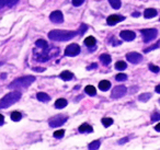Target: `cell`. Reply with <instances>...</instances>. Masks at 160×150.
<instances>
[{
  "label": "cell",
  "mask_w": 160,
  "mask_h": 150,
  "mask_svg": "<svg viewBox=\"0 0 160 150\" xmlns=\"http://www.w3.org/2000/svg\"><path fill=\"white\" fill-rule=\"evenodd\" d=\"M36 98H38V101H42V102L49 101V95L46 94V93H44V92H38V95H36Z\"/></svg>",
  "instance_id": "obj_14"
},
{
  "label": "cell",
  "mask_w": 160,
  "mask_h": 150,
  "mask_svg": "<svg viewBox=\"0 0 160 150\" xmlns=\"http://www.w3.org/2000/svg\"><path fill=\"white\" fill-rule=\"evenodd\" d=\"M127 79V76L125 75V73H118V76H116V80L118 81H124V80Z\"/></svg>",
  "instance_id": "obj_30"
},
{
  "label": "cell",
  "mask_w": 160,
  "mask_h": 150,
  "mask_svg": "<svg viewBox=\"0 0 160 150\" xmlns=\"http://www.w3.org/2000/svg\"><path fill=\"white\" fill-rule=\"evenodd\" d=\"M3 6H5V3H3V0H0V9H1Z\"/></svg>",
  "instance_id": "obj_39"
},
{
  "label": "cell",
  "mask_w": 160,
  "mask_h": 150,
  "mask_svg": "<svg viewBox=\"0 0 160 150\" xmlns=\"http://www.w3.org/2000/svg\"><path fill=\"white\" fill-rule=\"evenodd\" d=\"M155 129L157 130V132H160V123H159V124H157V125H156Z\"/></svg>",
  "instance_id": "obj_37"
},
{
  "label": "cell",
  "mask_w": 160,
  "mask_h": 150,
  "mask_svg": "<svg viewBox=\"0 0 160 150\" xmlns=\"http://www.w3.org/2000/svg\"><path fill=\"white\" fill-rule=\"evenodd\" d=\"M160 119V113H153L152 115H151V121L152 122H156V121H159Z\"/></svg>",
  "instance_id": "obj_32"
},
{
  "label": "cell",
  "mask_w": 160,
  "mask_h": 150,
  "mask_svg": "<svg viewBox=\"0 0 160 150\" xmlns=\"http://www.w3.org/2000/svg\"><path fill=\"white\" fill-rule=\"evenodd\" d=\"M2 124H3V116L0 114V125H2Z\"/></svg>",
  "instance_id": "obj_38"
},
{
  "label": "cell",
  "mask_w": 160,
  "mask_h": 150,
  "mask_svg": "<svg viewBox=\"0 0 160 150\" xmlns=\"http://www.w3.org/2000/svg\"><path fill=\"white\" fill-rule=\"evenodd\" d=\"M110 87H111V83H110L108 80H102V81L99 83V88L101 89L102 91H107L110 89Z\"/></svg>",
  "instance_id": "obj_13"
},
{
  "label": "cell",
  "mask_w": 160,
  "mask_h": 150,
  "mask_svg": "<svg viewBox=\"0 0 160 150\" xmlns=\"http://www.w3.org/2000/svg\"><path fill=\"white\" fill-rule=\"evenodd\" d=\"M149 69H150V71H152V72H155V73L159 72V70H160L159 67L156 66V65H152V64L149 65Z\"/></svg>",
  "instance_id": "obj_31"
},
{
  "label": "cell",
  "mask_w": 160,
  "mask_h": 150,
  "mask_svg": "<svg viewBox=\"0 0 160 150\" xmlns=\"http://www.w3.org/2000/svg\"><path fill=\"white\" fill-rule=\"evenodd\" d=\"M127 140H128L127 138H124V139H122V140L118 141V142H120V143H123V142H125V141H127Z\"/></svg>",
  "instance_id": "obj_40"
},
{
  "label": "cell",
  "mask_w": 160,
  "mask_h": 150,
  "mask_svg": "<svg viewBox=\"0 0 160 150\" xmlns=\"http://www.w3.org/2000/svg\"><path fill=\"white\" fill-rule=\"evenodd\" d=\"M35 81V77L33 76H25V77H21L16 79L14 81L11 82V84L9 86L10 89H21V88H28L29 86H31L33 82Z\"/></svg>",
  "instance_id": "obj_3"
},
{
  "label": "cell",
  "mask_w": 160,
  "mask_h": 150,
  "mask_svg": "<svg viewBox=\"0 0 160 150\" xmlns=\"http://www.w3.org/2000/svg\"><path fill=\"white\" fill-rule=\"evenodd\" d=\"M127 65L125 62H118L115 64V68L118 69V70H124V69H126Z\"/></svg>",
  "instance_id": "obj_23"
},
{
  "label": "cell",
  "mask_w": 160,
  "mask_h": 150,
  "mask_svg": "<svg viewBox=\"0 0 160 150\" xmlns=\"http://www.w3.org/2000/svg\"><path fill=\"white\" fill-rule=\"evenodd\" d=\"M100 60L103 62L104 65H109L110 62H111L112 58L110 55H108V54H102V55L100 56Z\"/></svg>",
  "instance_id": "obj_16"
},
{
  "label": "cell",
  "mask_w": 160,
  "mask_h": 150,
  "mask_svg": "<svg viewBox=\"0 0 160 150\" xmlns=\"http://www.w3.org/2000/svg\"><path fill=\"white\" fill-rule=\"evenodd\" d=\"M60 78H62V80H65V81H68V80L72 79V73L70 72V71H62V73H60Z\"/></svg>",
  "instance_id": "obj_15"
},
{
  "label": "cell",
  "mask_w": 160,
  "mask_h": 150,
  "mask_svg": "<svg viewBox=\"0 0 160 150\" xmlns=\"http://www.w3.org/2000/svg\"><path fill=\"white\" fill-rule=\"evenodd\" d=\"M157 16V10L152 9V8H149V9H146L144 12V17L147 19H150V18H155Z\"/></svg>",
  "instance_id": "obj_12"
},
{
  "label": "cell",
  "mask_w": 160,
  "mask_h": 150,
  "mask_svg": "<svg viewBox=\"0 0 160 150\" xmlns=\"http://www.w3.org/2000/svg\"><path fill=\"white\" fill-rule=\"evenodd\" d=\"M155 90H156V92H157V93H160V84H158V86L156 87Z\"/></svg>",
  "instance_id": "obj_36"
},
{
  "label": "cell",
  "mask_w": 160,
  "mask_h": 150,
  "mask_svg": "<svg viewBox=\"0 0 160 150\" xmlns=\"http://www.w3.org/2000/svg\"><path fill=\"white\" fill-rule=\"evenodd\" d=\"M76 32L72 31H64V30H54V31H51L48 33V38L53 41H62V42H65V41H69L71 38H73L76 36Z\"/></svg>",
  "instance_id": "obj_1"
},
{
  "label": "cell",
  "mask_w": 160,
  "mask_h": 150,
  "mask_svg": "<svg viewBox=\"0 0 160 150\" xmlns=\"http://www.w3.org/2000/svg\"><path fill=\"white\" fill-rule=\"evenodd\" d=\"M11 118H12V121H14V122H19L21 118H22V115H21V113H19V112H13L11 114Z\"/></svg>",
  "instance_id": "obj_25"
},
{
  "label": "cell",
  "mask_w": 160,
  "mask_h": 150,
  "mask_svg": "<svg viewBox=\"0 0 160 150\" xmlns=\"http://www.w3.org/2000/svg\"><path fill=\"white\" fill-rule=\"evenodd\" d=\"M159 46V44H156V45H153V46H151V47H149V48H147V49H145V52L146 53H148V52H150V51H152V49H156L157 47Z\"/></svg>",
  "instance_id": "obj_34"
},
{
  "label": "cell",
  "mask_w": 160,
  "mask_h": 150,
  "mask_svg": "<svg viewBox=\"0 0 160 150\" xmlns=\"http://www.w3.org/2000/svg\"><path fill=\"white\" fill-rule=\"evenodd\" d=\"M49 19H51V21L54 23H62V21H64V17H62V13L60 11L52 12L51 16H49Z\"/></svg>",
  "instance_id": "obj_9"
},
{
  "label": "cell",
  "mask_w": 160,
  "mask_h": 150,
  "mask_svg": "<svg viewBox=\"0 0 160 150\" xmlns=\"http://www.w3.org/2000/svg\"><path fill=\"white\" fill-rule=\"evenodd\" d=\"M142 38H144V42L148 43L157 38L158 32L156 29H146V30H142Z\"/></svg>",
  "instance_id": "obj_4"
},
{
  "label": "cell",
  "mask_w": 160,
  "mask_h": 150,
  "mask_svg": "<svg viewBox=\"0 0 160 150\" xmlns=\"http://www.w3.org/2000/svg\"><path fill=\"white\" fill-rule=\"evenodd\" d=\"M85 44L90 47L93 46V45H96V38H94L93 36H89V38H87L85 40Z\"/></svg>",
  "instance_id": "obj_19"
},
{
  "label": "cell",
  "mask_w": 160,
  "mask_h": 150,
  "mask_svg": "<svg viewBox=\"0 0 160 150\" xmlns=\"http://www.w3.org/2000/svg\"><path fill=\"white\" fill-rule=\"evenodd\" d=\"M126 58L129 62H132V64H138V62H140L142 59V55L138 54V53H135V52H133V53H128L126 55Z\"/></svg>",
  "instance_id": "obj_8"
},
{
  "label": "cell",
  "mask_w": 160,
  "mask_h": 150,
  "mask_svg": "<svg viewBox=\"0 0 160 150\" xmlns=\"http://www.w3.org/2000/svg\"><path fill=\"white\" fill-rule=\"evenodd\" d=\"M79 132H92V127L90 125H88V124H82V125L79 127Z\"/></svg>",
  "instance_id": "obj_17"
},
{
  "label": "cell",
  "mask_w": 160,
  "mask_h": 150,
  "mask_svg": "<svg viewBox=\"0 0 160 150\" xmlns=\"http://www.w3.org/2000/svg\"><path fill=\"white\" fill-rule=\"evenodd\" d=\"M159 103H160V100H159Z\"/></svg>",
  "instance_id": "obj_41"
},
{
  "label": "cell",
  "mask_w": 160,
  "mask_h": 150,
  "mask_svg": "<svg viewBox=\"0 0 160 150\" xmlns=\"http://www.w3.org/2000/svg\"><path fill=\"white\" fill-rule=\"evenodd\" d=\"M67 105V101L65 99H58L57 101L55 102V106L57 108H62Z\"/></svg>",
  "instance_id": "obj_18"
},
{
  "label": "cell",
  "mask_w": 160,
  "mask_h": 150,
  "mask_svg": "<svg viewBox=\"0 0 160 150\" xmlns=\"http://www.w3.org/2000/svg\"><path fill=\"white\" fill-rule=\"evenodd\" d=\"M83 2H85V0H72V5L76 6V7H79V6H81Z\"/></svg>",
  "instance_id": "obj_33"
},
{
  "label": "cell",
  "mask_w": 160,
  "mask_h": 150,
  "mask_svg": "<svg viewBox=\"0 0 160 150\" xmlns=\"http://www.w3.org/2000/svg\"><path fill=\"white\" fill-rule=\"evenodd\" d=\"M85 31H87V25L82 24L81 25V30H80V34H83L85 33Z\"/></svg>",
  "instance_id": "obj_35"
},
{
  "label": "cell",
  "mask_w": 160,
  "mask_h": 150,
  "mask_svg": "<svg viewBox=\"0 0 160 150\" xmlns=\"http://www.w3.org/2000/svg\"><path fill=\"white\" fill-rule=\"evenodd\" d=\"M122 20H124V18L121 16H116V14H113V16H110L109 18L107 19V22L109 25H114L116 23L121 22Z\"/></svg>",
  "instance_id": "obj_11"
},
{
  "label": "cell",
  "mask_w": 160,
  "mask_h": 150,
  "mask_svg": "<svg viewBox=\"0 0 160 150\" xmlns=\"http://www.w3.org/2000/svg\"><path fill=\"white\" fill-rule=\"evenodd\" d=\"M66 116L64 115H57V116L53 117V118L49 121V126L51 127H58V126H62V124L66 122Z\"/></svg>",
  "instance_id": "obj_7"
},
{
  "label": "cell",
  "mask_w": 160,
  "mask_h": 150,
  "mask_svg": "<svg viewBox=\"0 0 160 150\" xmlns=\"http://www.w3.org/2000/svg\"><path fill=\"white\" fill-rule=\"evenodd\" d=\"M18 1L19 0H3V3H5V6H8V7H12V6L16 5Z\"/></svg>",
  "instance_id": "obj_27"
},
{
  "label": "cell",
  "mask_w": 160,
  "mask_h": 150,
  "mask_svg": "<svg viewBox=\"0 0 160 150\" xmlns=\"http://www.w3.org/2000/svg\"><path fill=\"white\" fill-rule=\"evenodd\" d=\"M121 38H123V40H125V41H133L134 38H135V33H134L133 31H128V30H126V31H122L121 32Z\"/></svg>",
  "instance_id": "obj_10"
},
{
  "label": "cell",
  "mask_w": 160,
  "mask_h": 150,
  "mask_svg": "<svg viewBox=\"0 0 160 150\" xmlns=\"http://www.w3.org/2000/svg\"><path fill=\"white\" fill-rule=\"evenodd\" d=\"M109 1H110V3H111L113 9L118 10L121 8V0H109Z\"/></svg>",
  "instance_id": "obj_21"
},
{
  "label": "cell",
  "mask_w": 160,
  "mask_h": 150,
  "mask_svg": "<svg viewBox=\"0 0 160 150\" xmlns=\"http://www.w3.org/2000/svg\"><path fill=\"white\" fill-rule=\"evenodd\" d=\"M85 91L87 92V94H89V95H96V93H97V90L93 86H87Z\"/></svg>",
  "instance_id": "obj_20"
},
{
  "label": "cell",
  "mask_w": 160,
  "mask_h": 150,
  "mask_svg": "<svg viewBox=\"0 0 160 150\" xmlns=\"http://www.w3.org/2000/svg\"><path fill=\"white\" fill-rule=\"evenodd\" d=\"M80 53V47L78 44H70L69 46L66 47L65 49V55L72 57V56H77Z\"/></svg>",
  "instance_id": "obj_5"
},
{
  "label": "cell",
  "mask_w": 160,
  "mask_h": 150,
  "mask_svg": "<svg viewBox=\"0 0 160 150\" xmlns=\"http://www.w3.org/2000/svg\"><path fill=\"white\" fill-rule=\"evenodd\" d=\"M64 134H65V130H62V129L56 130V132H54V137H55V138H62V137L64 136Z\"/></svg>",
  "instance_id": "obj_29"
},
{
  "label": "cell",
  "mask_w": 160,
  "mask_h": 150,
  "mask_svg": "<svg viewBox=\"0 0 160 150\" xmlns=\"http://www.w3.org/2000/svg\"><path fill=\"white\" fill-rule=\"evenodd\" d=\"M102 124L105 127H109V126H111L112 124H113V119L110 118V117H105V118L102 119Z\"/></svg>",
  "instance_id": "obj_26"
},
{
  "label": "cell",
  "mask_w": 160,
  "mask_h": 150,
  "mask_svg": "<svg viewBox=\"0 0 160 150\" xmlns=\"http://www.w3.org/2000/svg\"><path fill=\"white\" fill-rule=\"evenodd\" d=\"M151 98V94L150 93H142V94H140L139 95V101H142V102H147L149 99Z\"/></svg>",
  "instance_id": "obj_24"
},
{
  "label": "cell",
  "mask_w": 160,
  "mask_h": 150,
  "mask_svg": "<svg viewBox=\"0 0 160 150\" xmlns=\"http://www.w3.org/2000/svg\"><path fill=\"white\" fill-rule=\"evenodd\" d=\"M125 94H126V88L124 86H118L113 89V91L111 93V97L113 99H120V98L124 97Z\"/></svg>",
  "instance_id": "obj_6"
},
{
  "label": "cell",
  "mask_w": 160,
  "mask_h": 150,
  "mask_svg": "<svg viewBox=\"0 0 160 150\" xmlns=\"http://www.w3.org/2000/svg\"><path fill=\"white\" fill-rule=\"evenodd\" d=\"M99 147H100V141L99 140L92 141V142L89 145V149H98Z\"/></svg>",
  "instance_id": "obj_28"
},
{
  "label": "cell",
  "mask_w": 160,
  "mask_h": 150,
  "mask_svg": "<svg viewBox=\"0 0 160 150\" xmlns=\"http://www.w3.org/2000/svg\"><path fill=\"white\" fill-rule=\"evenodd\" d=\"M21 98V93L18 90L12 91V92L8 93L7 95L0 100V108H7L9 106H11L12 104H14L16 102H18Z\"/></svg>",
  "instance_id": "obj_2"
},
{
  "label": "cell",
  "mask_w": 160,
  "mask_h": 150,
  "mask_svg": "<svg viewBox=\"0 0 160 150\" xmlns=\"http://www.w3.org/2000/svg\"><path fill=\"white\" fill-rule=\"evenodd\" d=\"M35 45L40 48H43V49H46L47 48V43L45 42L44 40H38L35 43Z\"/></svg>",
  "instance_id": "obj_22"
}]
</instances>
